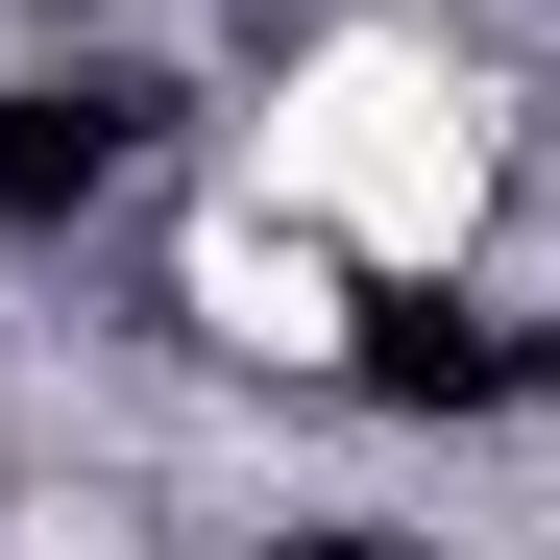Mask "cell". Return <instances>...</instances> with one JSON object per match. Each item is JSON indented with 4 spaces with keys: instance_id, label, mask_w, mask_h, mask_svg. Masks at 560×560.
<instances>
[{
    "instance_id": "obj_1",
    "label": "cell",
    "mask_w": 560,
    "mask_h": 560,
    "mask_svg": "<svg viewBox=\"0 0 560 560\" xmlns=\"http://www.w3.org/2000/svg\"><path fill=\"white\" fill-rule=\"evenodd\" d=\"M365 390H415V415H488V390H536V341H488V317H390V341H365Z\"/></svg>"
},
{
    "instance_id": "obj_2",
    "label": "cell",
    "mask_w": 560,
    "mask_h": 560,
    "mask_svg": "<svg viewBox=\"0 0 560 560\" xmlns=\"http://www.w3.org/2000/svg\"><path fill=\"white\" fill-rule=\"evenodd\" d=\"M98 171H122V122H98V98H0V220H73Z\"/></svg>"
}]
</instances>
